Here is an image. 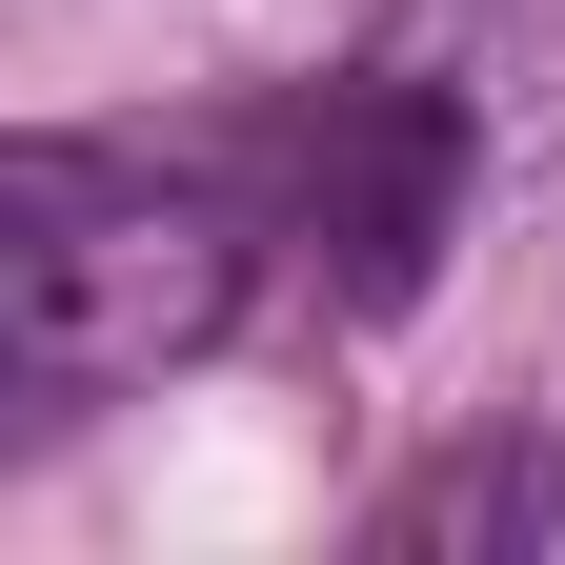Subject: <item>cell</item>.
Listing matches in <instances>:
<instances>
[{"label": "cell", "mask_w": 565, "mask_h": 565, "mask_svg": "<svg viewBox=\"0 0 565 565\" xmlns=\"http://www.w3.org/2000/svg\"><path fill=\"white\" fill-rule=\"evenodd\" d=\"M545 525H565V484H545L525 445H445V465L384 505V545H545Z\"/></svg>", "instance_id": "obj_4"}, {"label": "cell", "mask_w": 565, "mask_h": 565, "mask_svg": "<svg viewBox=\"0 0 565 565\" xmlns=\"http://www.w3.org/2000/svg\"><path fill=\"white\" fill-rule=\"evenodd\" d=\"M243 182H263V243L323 282L343 323H404L424 282H445V243H465V202L505 182L484 162V121L424 82V61H343V82H303L263 141H243Z\"/></svg>", "instance_id": "obj_2"}, {"label": "cell", "mask_w": 565, "mask_h": 565, "mask_svg": "<svg viewBox=\"0 0 565 565\" xmlns=\"http://www.w3.org/2000/svg\"><path fill=\"white\" fill-rule=\"evenodd\" d=\"M263 182L141 162V141H21L0 162V424H102L243 323Z\"/></svg>", "instance_id": "obj_1"}, {"label": "cell", "mask_w": 565, "mask_h": 565, "mask_svg": "<svg viewBox=\"0 0 565 565\" xmlns=\"http://www.w3.org/2000/svg\"><path fill=\"white\" fill-rule=\"evenodd\" d=\"M384 61H424L465 121H484V162H525V141H565V0H404Z\"/></svg>", "instance_id": "obj_3"}]
</instances>
